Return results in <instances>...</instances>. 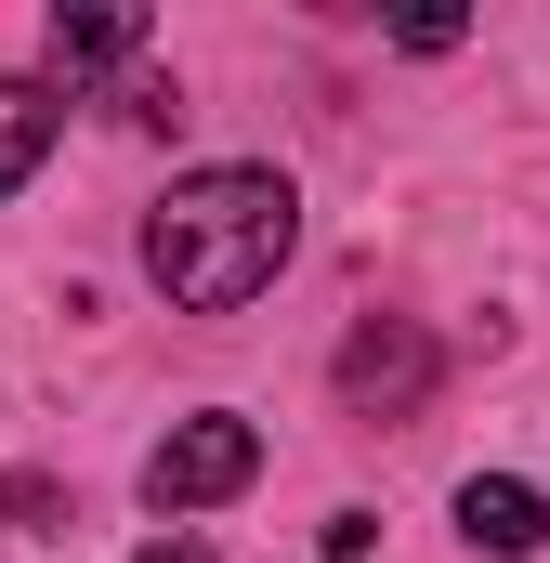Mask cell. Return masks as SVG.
<instances>
[{"label": "cell", "mask_w": 550, "mask_h": 563, "mask_svg": "<svg viewBox=\"0 0 550 563\" xmlns=\"http://www.w3.org/2000/svg\"><path fill=\"white\" fill-rule=\"evenodd\" d=\"M132 563H210V551H197V538H157V551H132Z\"/></svg>", "instance_id": "cell-8"}, {"label": "cell", "mask_w": 550, "mask_h": 563, "mask_svg": "<svg viewBox=\"0 0 550 563\" xmlns=\"http://www.w3.org/2000/svg\"><path fill=\"white\" fill-rule=\"evenodd\" d=\"M40 53H53V79L132 66V53H144V13H132V0H79V13H53V26H40Z\"/></svg>", "instance_id": "cell-4"}, {"label": "cell", "mask_w": 550, "mask_h": 563, "mask_svg": "<svg viewBox=\"0 0 550 563\" xmlns=\"http://www.w3.org/2000/svg\"><path fill=\"white\" fill-rule=\"evenodd\" d=\"M250 472H263V432L223 420V407H210V420H170L144 445V498H157V511H210V498H237Z\"/></svg>", "instance_id": "cell-2"}, {"label": "cell", "mask_w": 550, "mask_h": 563, "mask_svg": "<svg viewBox=\"0 0 550 563\" xmlns=\"http://www.w3.org/2000/svg\"><path fill=\"white\" fill-rule=\"evenodd\" d=\"M459 538L525 563V551L550 538V498H538V485H512V472H472V485H459Z\"/></svg>", "instance_id": "cell-5"}, {"label": "cell", "mask_w": 550, "mask_h": 563, "mask_svg": "<svg viewBox=\"0 0 550 563\" xmlns=\"http://www.w3.org/2000/svg\"><path fill=\"white\" fill-rule=\"evenodd\" d=\"M53 132H66V106H53V79H0V197L53 157Z\"/></svg>", "instance_id": "cell-6"}, {"label": "cell", "mask_w": 550, "mask_h": 563, "mask_svg": "<svg viewBox=\"0 0 550 563\" xmlns=\"http://www.w3.org/2000/svg\"><path fill=\"white\" fill-rule=\"evenodd\" d=\"M288 250H301V197H288V170H250V157L184 170L144 210V276L170 288L184 314H250L288 276Z\"/></svg>", "instance_id": "cell-1"}, {"label": "cell", "mask_w": 550, "mask_h": 563, "mask_svg": "<svg viewBox=\"0 0 550 563\" xmlns=\"http://www.w3.org/2000/svg\"><path fill=\"white\" fill-rule=\"evenodd\" d=\"M0 525H13V538H66V485L13 472V485H0Z\"/></svg>", "instance_id": "cell-7"}, {"label": "cell", "mask_w": 550, "mask_h": 563, "mask_svg": "<svg viewBox=\"0 0 550 563\" xmlns=\"http://www.w3.org/2000/svg\"><path fill=\"white\" fill-rule=\"evenodd\" d=\"M432 380H446V354H432L419 314H367V328L341 341V407H354V420H419Z\"/></svg>", "instance_id": "cell-3"}]
</instances>
